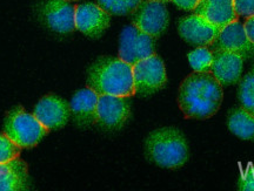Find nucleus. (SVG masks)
I'll return each mask as SVG.
<instances>
[{"mask_svg": "<svg viewBox=\"0 0 254 191\" xmlns=\"http://www.w3.org/2000/svg\"><path fill=\"white\" fill-rule=\"evenodd\" d=\"M222 85L212 73L194 72L180 84L178 104L186 119L204 120L220 109Z\"/></svg>", "mask_w": 254, "mask_h": 191, "instance_id": "obj_1", "label": "nucleus"}, {"mask_svg": "<svg viewBox=\"0 0 254 191\" xmlns=\"http://www.w3.org/2000/svg\"><path fill=\"white\" fill-rule=\"evenodd\" d=\"M87 87L98 95L133 96L132 65L120 58H100L90 67L87 74Z\"/></svg>", "mask_w": 254, "mask_h": 191, "instance_id": "obj_2", "label": "nucleus"}, {"mask_svg": "<svg viewBox=\"0 0 254 191\" xmlns=\"http://www.w3.org/2000/svg\"><path fill=\"white\" fill-rule=\"evenodd\" d=\"M146 155L159 167L178 169L186 163L189 145L179 129L166 127L152 132L146 139Z\"/></svg>", "mask_w": 254, "mask_h": 191, "instance_id": "obj_3", "label": "nucleus"}, {"mask_svg": "<svg viewBox=\"0 0 254 191\" xmlns=\"http://www.w3.org/2000/svg\"><path fill=\"white\" fill-rule=\"evenodd\" d=\"M4 133L21 148H33L45 138L49 129L24 108L17 107L8 111L4 123Z\"/></svg>", "mask_w": 254, "mask_h": 191, "instance_id": "obj_4", "label": "nucleus"}, {"mask_svg": "<svg viewBox=\"0 0 254 191\" xmlns=\"http://www.w3.org/2000/svg\"><path fill=\"white\" fill-rule=\"evenodd\" d=\"M134 95L150 96L161 91L167 82L166 69L163 60L152 55L132 65Z\"/></svg>", "mask_w": 254, "mask_h": 191, "instance_id": "obj_5", "label": "nucleus"}, {"mask_svg": "<svg viewBox=\"0 0 254 191\" xmlns=\"http://www.w3.org/2000/svg\"><path fill=\"white\" fill-rule=\"evenodd\" d=\"M152 55H154L153 37L140 31L133 24L124 28L119 41L120 59L129 65H134Z\"/></svg>", "mask_w": 254, "mask_h": 191, "instance_id": "obj_6", "label": "nucleus"}, {"mask_svg": "<svg viewBox=\"0 0 254 191\" xmlns=\"http://www.w3.org/2000/svg\"><path fill=\"white\" fill-rule=\"evenodd\" d=\"M131 116L129 96L99 95L97 106V125L107 130L123 128Z\"/></svg>", "mask_w": 254, "mask_h": 191, "instance_id": "obj_7", "label": "nucleus"}, {"mask_svg": "<svg viewBox=\"0 0 254 191\" xmlns=\"http://www.w3.org/2000/svg\"><path fill=\"white\" fill-rule=\"evenodd\" d=\"M132 24L148 36L158 38L168 25V12L161 1L146 0L133 11Z\"/></svg>", "mask_w": 254, "mask_h": 191, "instance_id": "obj_8", "label": "nucleus"}, {"mask_svg": "<svg viewBox=\"0 0 254 191\" xmlns=\"http://www.w3.org/2000/svg\"><path fill=\"white\" fill-rule=\"evenodd\" d=\"M178 31H179L180 37L189 44L206 47L211 46L220 28L208 21L207 19L202 18L201 15L194 13L180 19L178 24Z\"/></svg>", "mask_w": 254, "mask_h": 191, "instance_id": "obj_9", "label": "nucleus"}, {"mask_svg": "<svg viewBox=\"0 0 254 191\" xmlns=\"http://www.w3.org/2000/svg\"><path fill=\"white\" fill-rule=\"evenodd\" d=\"M211 46V50H228L240 54L243 58L254 53V45L247 38L244 25L238 20L221 27Z\"/></svg>", "mask_w": 254, "mask_h": 191, "instance_id": "obj_10", "label": "nucleus"}, {"mask_svg": "<svg viewBox=\"0 0 254 191\" xmlns=\"http://www.w3.org/2000/svg\"><path fill=\"white\" fill-rule=\"evenodd\" d=\"M111 24V14L95 4L75 6V28L91 38H99Z\"/></svg>", "mask_w": 254, "mask_h": 191, "instance_id": "obj_11", "label": "nucleus"}, {"mask_svg": "<svg viewBox=\"0 0 254 191\" xmlns=\"http://www.w3.org/2000/svg\"><path fill=\"white\" fill-rule=\"evenodd\" d=\"M41 14L52 31L69 33L75 30V6L68 0H46Z\"/></svg>", "mask_w": 254, "mask_h": 191, "instance_id": "obj_12", "label": "nucleus"}, {"mask_svg": "<svg viewBox=\"0 0 254 191\" xmlns=\"http://www.w3.org/2000/svg\"><path fill=\"white\" fill-rule=\"evenodd\" d=\"M71 115V108L66 101L56 95H46L38 102L34 116L47 129L63 128Z\"/></svg>", "mask_w": 254, "mask_h": 191, "instance_id": "obj_13", "label": "nucleus"}, {"mask_svg": "<svg viewBox=\"0 0 254 191\" xmlns=\"http://www.w3.org/2000/svg\"><path fill=\"white\" fill-rule=\"evenodd\" d=\"M213 62L211 73L222 86H231L239 81L244 67L240 54L228 50H212Z\"/></svg>", "mask_w": 254, "mask_h": 191, "instance_id": "obj_14", "label": "nucleus"}, {"mask_svg": "<svg viewBox=\"0 0 254 191\" xmlns=\"http://www.w3.org/2000/svg\"><path fill=\"white\" fill-rule=\"evenodd\" d=\"M98 98L99 95L88 87L80 89L72 97L69 108L79 126L87 127L97 123Z\"/></svg>", "mask_w": 254, "mask_h": 191, "instance_id": "obj_15", "label": "nucleus"}, {"mask_svg": "<svg viewBox=\"0 0 254 191\" xmlns=\"http://www.w3.org/2000/svg\"><path fill=\"white\" fill-rule=\"evenodd\" d=\"M194 13L207 19L219 28L238 19L233 0H200Z\"/></svg>", "mask_w": 254, "mask_h": 191, "instance_id": "obj_16", "label": "nucleus"}, {"mask_svg": "<svg viewBox=\"0 0 254 191\" xmlns=\"http://www.w3.org/2000/svg\"><path fill=\"white\" fill-rule=\"evenodd\" d=\"M30 187L27 164L20 158L0 163V191H21Z\"/></svg>", "mask_w": 254, "mask_h": 191, "instance_id": "obj_17", "label": "nucleus"}, {"mask_svg": "<svg viewBox=\"0 0 254 191\" xmlns=\"http://www.w3.org/2000/svg\"><path fill=\"white\" fill-rule=\"evenodd\" d=\"M228 129L241 140H254V114L236 108L228 115Z\"/></svg>", "mask_w": 254, "mask_h": 191, "instance_id": "obj_18", "label": "nucleus"}, {"mask_svg": "<svg viewBox=\"0 0 254 191\" xmlns=\"http://www.w3.org/2000/svg\"><path fill=\"white\" fill-rule=\"evenodd\" d=\"M189 61L194 72L211 73L213 52L207 47H198L189 54Z\"/></svg>", "mask_w": 254, "mask_h": 191, "instance_id": "obj_19", "label": "nucleus"}, {"mask_svg": "<svg viewBox=\"0 0 254 191\" xmlns=\"http://www.w3.org/2000/svg\"><path fill=\"white\" fill-rule=\"evenodd\" d=\"M98 5L110 14L127 15L141 4L142 0H97Z\"/></svg>", "mask_w": 254, "mask_h": 191, "instance_id": "obj_20", "label": "nucleus"}, {"mask_svg": "<svg viewBox=\"0 0 254 191\" xmlns=\"http://www.w3.org/2000/svg\"><path fill=\"white\" fill-rule=\"evenodd\" d=\"M239 101L244 109L254 114V71L246 74L240 81Z\"/></svg>", "mask_w": 254, "mask_h": 191, "instance_id": "obj_21", "label": "nucleus"}, {"mask_svg": "<svg viewBox=\"0 0 254 191\" xmlns=\"http://www.w3.org/2000/svg\"><path fill=\"white\" fill-rule=\"evenodd\" d=\"M21 147L14 143L6 134H0V163H6L19 157Z\"/></svg>", "mask_w": 254, "mask_h": 191, "instance_id": "obj_22", "label": "nucleus"}, {"mask_svg": "<svg viewBox=\"0 0 254 191\" xmlns=\"http://www.w3.org/2000/svg\"><path fill=\"white\" fill-rule=\"evenodd\" d=\"M238 189L241 191H254V164H249L240 171Z\"/></svg>", "mask_w": 254, "mask_h": 191, "instance_id": "obj_23", "label": "nucleus"}, {"mask_svg": "<svg viewBox=\"0 0 254 191\" xmlns=\"http://www.w3.org/2000/svg\"><path fill=\"white\" fill-rule=\"evenodd\" d=\"M238 17L250 18L254 15V0H233Z\"/></svg>", "mask_w": 254, "mask_h": 191, "instance_id": "obj_24", "label": "nucleus"}, {"mask_svg": "<svg viewBox=\"0 0 254 191\" xmlns=\"http://www.w3.org/2000/svg\"><path fill=\"white\" fill-rule=\"evenodd\" d=\"M178 7L185 9V11H194V8L198 6L200 0H172Z\"/></svg>", "mask_w": 254, "mask_h": 191, "instance_id": "obj_25", "label": "nucleus"}, {"mask_svg": "<svg viewBox=\"0 0 254 191\" xmlns=\"http://www.w3.org/2000/svg\"><path fill=\"white\" fill-rule=\"evenodd\" d=\"M244 28H245L246 36L249 40L254 45V15L247 18L245 24H244Z\"/></svg>", "mask_w": 254, "mask_h": 191, "instance_id": "obj_26", "label": "nucleus"}, {"mask_svg": "<svg viewBox=\"0 0 254 191\" xmlns=\"http://www.w3.org/2000/svg\"><path fill=\"white\" fill-rule=\"evenodd\" d=\"M154 1H161V2H165V1H168V0H154Z\"/></svg>", "mask_w": 254, "mask_h": 191, "instance_id": "obj_27", "label": "nucleus"}, {"mask_svg": "<svg viewBox=\"0 0 254 191\" xmlns=\"http://www.w3.org/2000/svg\"><path fill=\"white\" fill-rule=\"evenodd\" d=\"M68 1H78V0H68Z\"/></svg>", "mask_w": 254, "mask_h": 191, "instance_id": "obj_28", "label": "nucleus"}]
</instances>
